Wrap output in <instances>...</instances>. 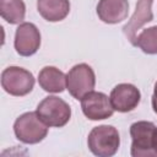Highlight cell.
I'll return each instance as SVG.
<instances>
[{
    "label": "cell",
    "mask_w": 157,
    "mask_h": 157,
    "mask_svg": "<svg viewBox=\"0 0 157 157\" xmlns=\"http://www.w3.org/2000/svg\"><path fill=\"white\" fill-rule=\"evenodd\" d=\"M1 86L11 96L22 97L32 92L34 87L33 74L20 66H9L1 72Z\"/></svg>",
    "instance_id": "cell-5"
},
{
    "label": "cell",
    "mask_w": 157,
    "mask_h": 157,
    "mask_svg": "<svg viewBox=\"0 0 157 157\" xmlns=\"http://www.w3.org/2000/svg\"><path fill=\"white\" fill-rule=\"evenodd\" d=\"M151 103H152V108H153V112L157 114V99H156V98H152V99H151Z\"/></svg>",
    "instance_id": "cell-16"
},
{
    "label": "cell",
    "mask_w": 157,
    "mask_h": 157,
    "mask_svg": "<svg viewBox=\"0 0 157 157\" xmlns=\"http://www.w3.org/2000/svg\"><path fill=\"white\" fill-rule=\"evenodd\" d=\"M157 126L146 120H140L130 126L131 156L134 157H157L156 147Z\"/></svg>",
    "instance_id": "cell-1"
},
{
    "label": "cell",
    "mask_w": 157,
    "mask_h": 157,
    "mask_svg": "<svg viewBox=\"0 0 157 157\" xmlns=\"http://www.w3.org/2000/svg\"><path fill=\"white\" fill-rule=\"evenodd\" d=\"M152 2L153 0H137L136 9L129 22L124 26L123 32L125 37L129 39V42L136 47V38H137V31L146 25L147 22H151L153 20L152 13Z\"/></svg>",
    "instance_id": "cell-10"
},
{
    "label": "cell",
    "mask_w": 157,
    "mask_h": 157,
    "mask_svg": "<svg viewBox=\"0 0 157 157\" xmlns=\"http://www.w3.org/2000/svg\"><path fill=\"white\" fill-rule=\"evenodd\" d=\"M39 86L49 93H61L66 88V75L55 66H44L38 74Z\"/></svg>",
    "instance_id": "cell-12"
},
{
    "label": "cell",
    "mask_w": 157,
    "mask_h": 157,
    "mask_svg": "<svg viewBox=\"0 0 157 157\" xmlns=\"http://www.w3.org/2000/svg\"><path fill=\"white\" fill-rule=\"evenodd\" d=\"M15 49L21 56H31L40 47V32L36 25L31 22H22L16 28Z\"/></svg>",
    "instance_id": "cell-8"
},
{
    "label": "cell",
    "mask_w": 157,
    "mask_h": 157,
    "mask_svg": "<svg viewBox=\"0 0 157 157\" xmlns=\"http://www.w3.org/2000/svg\"><path fill=\"white\" fill-rule=\"evenodd\" d=\"M136 47L146 54H157V26L144 29L136 38Z\"/></svg>",
    "instance_id": "cell-15"
},
{
    "label": "cell",
    "mask_w": 157,
    "mask_h": 157,
    "mask_svg": "<svg viewBox=\"0 0 157 157\" xmlns=\"http://www.w3.org/2000/svg\"><path fill=\"white\" fill-rule=\"evenodd\" d=\"M156 147H157V131H156Z\"/></svg>",
    "instance_id": "cell-18"
},
{
    "label": "cell",
    "mask_w": 157,
    "mask_h": 157,
    "mask_svg": "<svg viewBox=\"0 0 157 157\" xmlns=\"http://www.w3.org/2000/svg\"><path fill=\"white\" fill-rule=\"evenodd\" d=\"M152 98H156V99H157V81H156L155 87H153V94H152Z\"/></svg>",
    "instance_id": "cell-17"
},
{
    "label": "cell",
    "mask_w": 157,
    "mask_h": 157,
    "mask_svg": "<svg viewBox=\"0 0 157 157\" xmlns=\"http://www.w3.org/2000/svg\"><path fill=\"white\" fill-rule=\"evenodd\" d=\"M36 112L48 126L53 128H61L66 125L71 118L70 105L56 96L45 97L39 102Z\"/></svg>",
    "instance_id": "cell-4"
},
{
    "label": "cell",
    "mask_w": 157,
    "mask_h": 157,
    "mask_svg": "<svg viewBox=\"0 0 157 157\" xmlns=\"http://www.w3.org/2000/svg\"><path fill=\"white\" fill-rule=\"evenodd\" d=\"M82 113L90 120H103L110 118L114 113V108L110 103V98L97 91H91L81 99Z\"/></svg>",
    "instance_id": "cell-7"
},
{
    "label": "cell",
    "mask_w": 157,
    "mask_h": 157,
    "mask_svg": "<svg viewBox=\"0 0 157 157\" xmlns=\"http://www.w3.org/2000/svg\"><path fill=\"white\" fill-rule=\"evenodd\" d=\"M0 15L10 25L22 23L26 15L23 0H0Z\"/></svg>",
    "instance_id": "cell-14"
},
{
    "label": "cell",
    "mask_w": 157,
    "mask_h": 157,
    "mask_svg": "<svg viewBox=\"0 0 157 157\" xmlns=\"http://www.w3.org/2000/svg\"><path fill=\"white\" fill-rule=\"evenodd\" d=\"M13 132L21 142L33 145L44 140L48 134V125L39 118L37 112H27L15 120Z\"/></svg>",
    "instance_id": "cell-3"
},
{
    "label": "cell",
    "mask_w": 157,
    "mask_h": 157,
    "mask_svg": "<svg viewBox=\"0 0 157 157\" xmlns=\"http://www.w3.org/2000/svg\"><path fill=\"white\" fill-rule=\"evenodd\" d=\"M94 86L96 75L88 64H77L66 74V90L76 99H81L85 94L93 91Z\"/></svg>",
    "instance_id": "cell-6"
},
{
    "label": "cell",
    "mask_w": 157,
    "mask_h": 157,
    "mask_svg": "<svg viewBox=\"0 0 157 157\" xmlns=\"http://www.w3.org/2000/svg\"><path fill=\"white\" fill-rule=\"evenodd\" d=\"M109 98L114 110L128 113L139 105L141 93L139 88L131 83H119L112 90Z\"/></svg>",
    "instance_id": "cell-9"
},
{
    "label": "cell",
    "mask_w": 157,
    "mask_h": 157,
    "mask_svg": "<svg viewBox=\"0 0 157 157\" xmlns=\"http://www.w3.org/2000/svg\"><path fill=\"white\" fill-rule=\"evenodd\" d=\"M87 145L94 156L110 157L119 150L120 136L117 128L112 125H99L90 131Z\"/></svg>",
    "instance_id": "cell-2"
},
{
    "label": "cell",
    "mask_w": 157,
    "mask_h": 157,
    "mask_svg": "<svg viewBox=\"0 0 157 157\" xmlns=\"http://www.w3.org/2000/svg\"><path fill=\"white\" fill-rule=\"evenodd\" d=\"M39 15L49 22L63 21L70 12L69 0H37Z\"/></svg>",
    "instance_id": "cell-13"
},
{
    "label": "cell",
    "mask_w": 157,
    "mask_h": 157,
    "mask_svg": "<svg viewBox=\"0 0 157 157\" xmlns=\"http://www.w3.org/2000/svg\"><path fill=\"white\" fill-rule=\"evenodd\" d=\"M128 13V0H99L97 4V15L99 20L108 25H115L124 21Z\"/></svg>",
    "instance_id": "cell-11"
}]
</instances>
